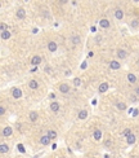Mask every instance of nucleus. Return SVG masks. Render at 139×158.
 <instances>
[{
	"label": "nucleus",
	"instance_id": "nucleus-1",
	"mask_svg": "<svg viewBox=\"0 0 139 158\" xmlns=\"http://www.w3.org/2000/svg\"><path fill=\"white\" fill-rule=\"evenodd\" d=\"M16 16H17V18H18V20H23L26 17V10L23 8H18V9H17V12H16Z\"/></svg>",
	"mask_w": 139,
	"mask_h": 158
},
{
	"label": "nucleus",
	"instance_id": "nucleus-2",
	"mask_svg": "<svg viewBox=\"0 0 139 158\" xmlns=\"http://www.w3.org/2000/svg\"><path fill=\"white\" fill-rule=\"evenodd\" d=\"M59 92H62V93H68V92H70V86H68V84H66V83H62L61 86H59Z\"/></svg>",
	"mask_w": 139,
	"mask_h": 158
},
{
	"label": "nucleus",
	"instance_id": "nucleus-3",
	"mask_svg": "<svg viewBox=\"0 0 139 158\" xmlns=\"http://www.w3.org/2000/svg\"><path fill=\"white\" fill-rule=\"evenodd\" d=\"M40 62H41V57H40V56H34V57L31 58V64L36 67Z\"/></svg>",
	"mask_w": 139,
	"mask_h": 158
},
{
	"label": "nucleus",
	"instance_id": "nucleus-4",
	"mask_svg": "<svg viewBox=\"0 0 139 158\" xmlns=\"http://www.w3.org/2000/svg\"><path fill=\"white\" fill-rule=\"evenodd\" d=\"M107 89H108V83L103 82L102 84H99V88H98V91H99L101 93H104V92H107Z\"/></svg>",
	"mask_w": 139,
	"mask_h": 158
},
{
	"label": "nucleus",
	"instance_id": "nucleus-5",
	"mask_svg": "<svg viewBox=\"0 0 139 158\" xmlns=\"http://www.w3.org/2000/svg\"><path fill=\"white\" fill-rule=\"evenodd\" d=\"M57 48H58V46H57L55 42H49L48 43V51H50V52H55Z\"/></svg>",
	"mask_w": 139,
	"mask_h": 158
},
{
	"label": "nucleus",
	"instance_id": "nucleus-6",
	"mask_svg": "<svg viewBox=\"0 0 139 158\" xmlns=\"http://www.w3.org/2000/svg\"><path fill=\"white\" fill-rule=\"evenodd\" d=\"M50 109H52V111L58 113V111H59V104H58L57 101H53V103L50 104Z\"/></svg>",
	"mask_w": 139,
	"mask_h": 158
},
{
	"label": "nucleus",
	"instance_id": "nucleus-7",
	"mask_svg": "<svg viewBox=\"0 0 139 158\" xmlns=\"http://www.w3.org/2000/svg\"><path fill=\"white\" fill-rule=\"evenodd\" d=\"M109 67H111L112 70H119L120 69V62L119 61H111V62H109Z\"/></svg>",
	"mask_w": 139,
	"mask_h": 158
},
{
	"label": "nucleus",
	"instance_id": "nucleus-8",
	"mask_svg": "<svg viewBox=\"0 0 139 158\" xmlns=\"http://www.w3.org/2000/svg\"><path fill=\"white\" fill-rule=\"evenodd\" d=\"M115 17H116V20H122V17H124V12H122V9H116V12H115Z\"/></svg>",
	"mask_w": 139,
	"mask_h": 158
},
{
	"label": "nucleus",
	"instance_id": "nucleus-9",
	"mask_svg": "<svg viewBox=\"0 0 139 158\" xmlns=\"http://www.w3.org/2000/svg\"><path fill=\"white\" fill-rule=\"evenodd\" d=\"M77 118L79 119H86V118H88V111L86 110H81V111H79V114H77Z\"/></svg>",
	"mask_w": 139,
	"mask_h": 158
},
{
	"label": "nucleus",
	"instance_id": "nucleus-10",
	"mask_svg": "<svg viewBox=\"0 0 139 158\" xmlns=\"http://www.w3.org/2000/svg\"><path fill=\"white\" fill-rule=\"evenodd\" d=\"M50 137L48 136V135H45V136H43L41 139H40V143H41L43 145H48V144H50Z\"/></svg>",
	"mask_w": 139,
	"mask_h": 158
},
{
	"label": "nucleus",
	"instance_id": "nucleus-11",
	"mask_svg": "<svg viewBox=\"0 0 139 158\" xmlns=\"http://www.w3.org/2000/svg\"><path fill=\"white\" fill-rule=\"evenodd\" d=\"M99 26L103 27V29H108L109 27V21L108 20H101L99 21Z\"/></svg>",
	"mask_w": 139,
	"mask_h": 158
},
{
	"label": "nucleus",
	"instance_id": "nucleus-12",
	"mask_svg": "<svg viewBox=\"0 0 139 158\" xmlns=\"http://www.w3.org/2000/svg\"><path fill=\"white\" fill-rule=\"evenodd\" d=\"M21 96H22V91H21V89L19 88H14L13 89V97L14 99H19Z\"/></svg>",
	"mask_w": 139,
	"mask_h": 158
},
{
	"label": "nucleus",
	"instance_id": "nucleus-13",
	"mask_svg": "<svg viewBox=\"0 0 139 158\" xmlns=\"http://www.w3.org/2000/svg\"><path fill=\"white\" fill-rule=\"evenodd\" d=\"M0 152H1V154L8 153V152H9V146L7 144H1V145H0Z\"/></svg>",
	"mask_w": 139,
	"mask_h": 158
},
{
	"label": "nucleus",
	"instance_id": "nucleus-14",
	"mask_svg": "<svg viewBox=\"0 0 139 158\" xmlns=\"http://www.w3.org/2000/svg\"><path fill=\"white\" fill-rule=\"evenodd\" d=\"M12 132H13L12 127H5V128L3 130V135H4V136H10Z\"/></svg>",
	"mask_w": 139,
	"mask_h": 158
},
{
	"label": "nucleus",
	"instance_id": "nucleus-15",
	"mask_svg": "<svg viewBox=\"0 0 139 158\" xmlns=\"http://www.w3.org/2000/svg\"><path fill=\"white\" fill-rule=\"evenodd\" d=\"M126 56H127L126 51H124V49H119V51H117V57H119V58H125Z\"/></svg>",
	"mask_w": 139,
	"mask_h": 158
},
{
	"label": "nucleus",
	"instance_id": "nucleus-16",
	"mask_svg": "<svg viewBox=\"0 0 139 158\" xmlns=\"http://www.w3.org/2000/svg\"><path fill=\"white\" fill-rule=\"evenodd\" d=\"M126 140H127V144H134V143H135V135L131 133L130 136L126 137Z\"/></svg>",
	"mask_w": 139,
	"mask_h": 158
},
{
	"label": "nucleus",
	"instance_id": "nucleus-17",
	"mask_svg": "<svg viewBox=\"0 0 139 158\" xmlns=\"http://www.w3.org/2000/svg\"><path fill=\"white\" fill-rule=\"evenodd\" d=\"M94 139L95 140H101L102 139V131L101 130H95L94 131Z\"/></svg>",
	"mask_w": 139,
	"mask_h": 158
},
{
	"label": "nucleus",
	"instance_id": "nucleus-18",
	"mask_svg": "<svg viewBox=\"0 0 139 158\" xmlns=\"http://www.w3.org/2000/svg\"><path fill=\"white\" fill-rule=\"evenodd\" d=\"M9 38H10V32L9 31H3L1 32V39L3 40H8Z\"/></svg>",
	"mask_w": 139,
	"mask_h": 158
},
{
	"label": "nucleus",
	"instance_id": "nucleus-19",
	"mask_svg": "<svg viewBox=\"0 0 139 158\" xmlns=\"http://www.w3.org/2000/svg\"><path fill=\"white\" fill-rule=\"evenodd\" d=\"M28 86H30V88H32V89H37L39 83H37L36 80H31L30 83H28Z\"/></svg>",
	"mask_w": 139,
	"mask_h": 158
},
{
	"label": "nucleus",
	"instance_id": "nucleus-20",
	"mask_svg": "<svg viewBox=\"0 0 139 158\" xmlns=\"http://www.w3.org/2000/svg\"><path fill=\"white\" fill-rule=\"evenodd\" d=\"M127 80L130 83H135L137 82V77L134 74H127Z\"/></svg>",
	"mask_w": 139,
	"mask_h": 158
},
{
	"label": "nucleus",
	"instance_id": "nucleus-21",
	"mask_svg": "<svg viewBox=\"0 0 139 158\" xmlns=\"http://www.w3.org/2000/svg\"><path fill=\"white\" fill-rule=\"evenodd\" d=\"M30 119H31L32 122L37 121V113H36V111H31V113H30Z\"/></svg>",
	"mask_w": 139,
	"mask_h": 158
},
{
	"label": "nucleus",
	"instance_id": "nucleus-22",
	"mask_svg": "<svg viewBox=\"0 0 139 158\" xmlns=\"http://www.w3.org/2000/svg\"><path fill=\"white\" fill-rule=\"evenodd\" d=\"M130 135H131V131H130V128H125V130H124V132H122V136L127 137V136H130Z\"/></svg>",
	"mask_w": 139,
	"mask_h": 158
},
{
	"label": "nucleus",
	"instance_id": "nucleus-23",
	"mask_svg": "<svg viewBox=\"0 0 139 158\" xmlns=\"http://www.w3.org/2000/svg\"><path fill=\"white\" fill-rule=\"evenodd\" d=\"M48 136H49L50 139H55V137H57V132L52 130V131H49V132H48Z\"/></svg>",
	"mask_w": 139,
	"mask_h": 158
},
{
	"label": "nucleus",
	"instance_id": "nucleus-24",
	"mask_svg": "<svg viewBox=\"0 0 139 158\" xmlns=\"http://www.w3.org/2000/svg\"><path fill=\"white\" fill-rule=\"evenodd\" d=\"M130 26L135 29V27H138V26H139V21H138V20H133V21L130 22Z\"/></svg>",
	"mask_w": 139,
	"mask_h": 158
},
{
	"label": "nucleus",
	"instance_id": "nucleus-25",
	"mask_svg": "<svg viewBox=\"0 0 139 158\" xmlns=\"http://www.w3.org/2000/svg\"><path fill=\"white\" fill-rule=\"evenodd\" d=\"M116 106H117V109H120V110H125L126 109V105L124 103H117V105H116Z\"/></svg>",
	"mask_w": 139,
	"mask_h": 158
},
{
	"label": "nucleus",
	"instance_id": "nucleus-26",
	"mask_svg": "<svg viewBox=\"0 0 139 158\" xmlns=\"http://www.w3.org/2000/svg\"><path fill=\"white\" fill-rule=\"evenodd\" d=\"M72 43L73 44H79L80 43V36H72Z\"/></svg>",
	"mask_w": 139,
	"mask_h": 158
},
{
	"label": "nucleus",
	"instance_id": "nucleus-27",
	"mask_svg": "<svg viewBox=\"0 0 139 158\" xmlns=\"http://www.w3.org/2000/svg\"><path fill=\"white\" fill-rule=\"evenodd\" d=\"M44 71L46 73V74H50V73H52V67L46 65V66H45V69H44Z\"/></svg>",
	"mask_w": 139,
	"mask_h": 158
},
{
	"label": "nucleus",
	"instance_id": "nucleus-28",
	"mask_svg": "<svg viewBox=\"0 0 139 158\" xmlns=\"http://www.w3.org/2000/svg\"><path fill=\"white\" fill-rule=\"evenodd\" d=\"M73 83H75V86H80V84H81V80H80L79 78H75V79H73Z\"/></svg>",
	"mask_w": 139,
	"mask_h": 158
},
{
	"label": "nucleus",
	"instance_id": "nucleus-29",
	"mask_svg": "<svg viewBox=\"0 0 139 158\" xmlns=\"http://www.w3.org/2000/svg\"><path fill=\"white\" fill-rule=\"evenodd\" d=\"M139 114V110L138 109H134V111H133V115H134V117H137Z\"/></svg>",
	"mask_w": 139,
	"mask_h": 158
},
{
	"label": "nucleus",
	"instance_id": "nucleus-30",
	"mask_svg": "<svg viewBox=\"0 0 139 158\" xmlns=\"http://www.w3.org/2000/svg\"><path fill=\"white\" fill-rule=\"evenodd\" d=\"M0 114H5V108H3V106H1V108H0Z\"/></svg>",
	"mask_w": 139,
	"mask_h": 158
},
{
	"label": "nucleus",
	"instance_id": "nucleus-31",
	"mask_svg": "<svg viewBox=\"0 0 139 158\" xmlns=\"http://www.w3.org/2000/svg\"><path fill=\"white\" fill-rule=\"evenodd\" d=\"M130 100H131V101H137V96L131 95V96H130Z\"/></svg>",
	"mask_w": 139,
	"mask_h": 158
},
{
	"label": "nucleus",
	"instance_id": "nucleus-32",
	"mask_svg": "<svg viewBox=\"0 0 139 158\" xmlns=\"http://www.w3.org/2000/svg\"><path fill=\"white\" fill-rule=\"evenodd\" d=\"M3 31H7V30H5V25L4 24H1V32Z\"/></svg>",
	"mask_w": 139,
	"mask_h": 158
},
{
	"label": "nucleus",
	"instance_id": "nucleus-33",
	"mask_svg": "<svg viewBox=\"0 0 139 158\" xmlns=\"http://www.w3.org/2000/svg\"><path fill=\"white\" fill-rule=\"evenodd\" d=\"M135 95H137V96H139V87H138V88H135Z\"/></svg>",
	"mask_w": 139,
	"mask_h": 158
},
{
	"label": "nucleus",
	"instance_id": "nucleus-34",
	"mask_svg": "<svg viewBox=\"0 0 139 158\" xmlns=\"http://www.w3.org/2000/svg\"><path fill=\"white\" fill-rule=\"evenodd\" d=\"M18 148H19L21 152H25V149H23V146H22V145H18Z\"/></svg>",
	"mask_w": 139,
	"mask_h": 158
},
{
	"label": "nucleus",
	"instance_id": "nucleus-35",
	"mask_svg": "<svg viewBox=\"0 0 139 158\" xmlns=\"http://www.w3.org/2000/svg\"><path fill=\"white\" fill-rule=\"evenodd\" d=\"M35 71H37V67H34V69L31 70V73H35Z\"/></svg>",
	"mask_w": 139,
	"mask_h": 158
},
{
	"label": "nucleus",
	"instance_id": "nucleus-36",
	"mask_svg": "<svg viewBox=\"0 0 139 158\" xmlns=\"http://www.w3.org/2000/svg\"><path fill=\"white\" fill-rule=\"evenodd\" d=\"M81 67H83V69H85V67H86V62H84L83 65H81Z\"/></svg>",
	"mask_w": 139,
	"mask_h": 158
},
{
	"label": "nucleus",
	"instance_id": "nucleus-37",
	"mask_svg": "<svg viewBox=\"0 0 139 158\" xmlns=\"http://www.w3.org/2000/svg\"><path fill=\"white\" fill-rule=\"evenodd\" d=\"M91 158H95V157H91Z\"/></svg>",
	"mask_w": 139,
	"mask_h": 158
}]
</instances>
